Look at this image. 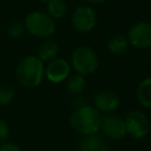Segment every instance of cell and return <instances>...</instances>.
I'll return each mask as SVG.
<instances>
[{"label":"cell","instance_id":"obj_1","mask_svg":"<svg viewBox=\"0 0 151 151\" xmlns=\"http://www.w3.org/2000/svg\"><path fill=\"white\" fill-rule=\"evenodd\" d=\"M14 74L17 81L22 87L35 88L45 78V63H42L37 55H26L18 61Z\"/></svg>","mask_w":151,"mask_h":151},{"label":"cell","instance_id":"obj_2","mask_svg":"<svg viewBox=\"0 0 151 151\" xmlns=\"http://www.w3.org/2000/svg\"><path fill=\"white\" fill-rule=\"evenodd\" d=\"M101 113L91 105H81L77 107L68 118L71 129L80 136L96 134L100 131Z\"/></svg>","mask_w":151,"mask_h":151},{"label":"cell","instance_id":"obj_3","mask_svg":"<svg viewBox=\"0 0 151 151\" xmlns=\"http://www.w3.org/2000/svg\"><path fill=\"white\" fill-rule=\"evenodd\" d=\"M22 22L28 34L42 40L51 38L57 28L55 20L52 19L46 12L39 9L28 12Z\"/></svg>","mask_w":151,"mask_h":151},{"label":"cell","instance_id":"obj_4","mask_svg":"<svg viewBox=\"0 0 151 151\" xmlns=\"http://www.w3.org/2000/svg\"><path fill=\"white\" fill-rule=\"evenodd\" d=\"M71 67L76 73L87 77L93 74L99 67V57L97 52L87 45L76 47L71 54Z\"/></svg>","mask_w":151,"mask_h":151},{"label":"cell","instance_id":"obj_5","mask_svg":"<svg viewBox=\"0 0 151 151\" xmlns=\"http://www.w3.org/2000/svg\"><path fill=\"white\" fill-rule=\"evenodd\" d=\"M126 132L133 139H143L150 132V120L140 110H131L124 117Z\"/></svg>","mask_w":151,"mask_h":151},{"label":"cell","instance_id":"obj_6","mask_svg":"<svg viewBox=\"0 0 151 151\" xmlns=\"http://www.w3.org/2000/svg\"><path fill=\"white\" fill-rule=\"evenodd\" d=\"M71 24L76 31L88 33L97 25V13L90 5H79L72 12Z\"/></svg>","mask_w":151,"mask_h":151},{"label":"cell","instance_id":"obj_7","mask_svg":"<svg viewBox=\"0 0 151 151\" xmlns=\"http://www.w3.org/2000/svg\"><path fill=\"white\" fill-rule=\"evenodd\" d=\"M100 131L111 140H122L127 136L124 117L113 113H106L101 117Z\"/></svg>","mask_w":151,"mask_h":151},{"label":"cell","instance_id":"obj_8","mask_svg":"<svg viewBox=\"0 0 151 151\" xmlns=\"http://www.w3.org/2000/svg\"><path fill=\"white\" fill-rule=\"evenodd\" d=\"M130 46L137 50L151 48V22L138 21L133 24L126 35Z\"/></svg>","mask_w":151,"mask_h":151},{"label":"cell","instance_id":"obj_9","mask_svg":"<svg viewBox=\"0 0 151 151\" xmlns=\"http://www.w3.org/2000/svg\"><path fill=\"white\" fill-rule=\"evenodd\" d=\"M71 64L66 59L58 57L45 65V78L53 84L64 83L71 76Z\"/></svg>","mask_w":151,"mask_h":151},{"label":"cell","instance_id":"obj_10","mask_svg":"<svg viewBox=\"0 0 151 151\" xmlns=\"http://www.w3.org/2000/svg\"><path fill=\"white\" fill-rule=\"evenodd\" d=\"M120 105V98L118 93L112 90H101L96 93L93 98V106L100 113H113Z\"/></svg>","mask_w":151,"mask_h":151},{"label":"cell","instance_id":"obj_11","mask_svg":"<svg viewBox=\"0 0 151 151\" xmlns=\"http://www.w3.org/2000/svg\"><path fill=\"white\" fill-rule=\"evenodd\" d=\"M59 45L52 40V39H44L41 41V44L38 47V52H37V57L42 61V63H48L55 58L59 57Z\"/></svg>","mask_w":151,"mask_h":151},{"label":"cell","instance_id":"obj_12","mask_svg":"<svg viewBox=\"0 0 151 151\" xmlns=\"http://www.w3.org/2000/svg\"><path fill=\"white\" fill-rule=\"evenodd\" d=\"M79 145H80V151H107L109 150L106 139L98 133L84 136Z\"/></svg>","mask_w":151,"mask_h":151},{"label":"cell","instance_id":"obj_13","mask_svg":"<svg viewBox=\"0 0 151 151\" xmlns=\"http://www.w3.org/2000/svg\"><path fill=\"white\" fill-rule=\"evenodd\" d=\"M136 98L144 109H151V77L144 78L136 88Z\"/></svg>","mask_w":151,"mask_h":151},{"label":"cell","instance_id":"obj_14","mask_svg":"<svg viewBox=\"0 0 151 151\" xmlns=\"http://www.w3.org/2000/svg\"><path fill=\"white\" fill-rule=\"evenodd\" d=\"M129 46H130V44H129L127 38L125 35H122V34H116V35L111 37L106 44L107 51L113 55L124 54L127 51Z\"/></svg>","mask_w":151,"mask_h":151},{"label":"cell","instance_id":"obj_15","mask_svg":"<svg viewBox=\"0 0 151 151\" xmlns=\"http://www.w3.org/2000/svg\"><path fill=\"white\" fill-rule=\"evenodd\" d=\"M85 87H86V79L84 76L74 73L66 79V91L70 94H73V96L81 94Z\"/></svg>","mask_w":151,"mask_h":151},{"label":"cell","instance_id":"obj_16","mask_svg":"<svg viewBox=\"0 0 151 151\" xmlns=\"http://www.w3.org/2000/svg\"><path fill=\"white\" fill-rule=\"evenodd\" d=\"M67 6L64 0H48L46 2V13L54 20H59L65 17Z\"/></svg>","mask_w":151,"mask_h":151},{"label":"cell","instance_id":"obj_17","mask_svg":"<svg viewBox=\"0 0 151 151\" xmlns=\"http://www.w3.org/2000/svg\"><path fill=\"white\" fill-rule=\"evenodd\" d=\"M15 98V90L11 85H0V106L9 105Z\"/></svg>","mask_w":151,"mask_h":151},{"label":"cell","instance_id":"obj_18","mask_svg":"<svg viewBox=\"0 0 151 151\" xmlns=\"http://www.w3.org/2000/svg\"><path fill=\"white\" fill-rule=\"evenodd\" d=\"M6 33H7L8 38H11V39H20L26 33L24 22H21V21H13L12 24L8 25V27L6 29Z\"/></svg>","mask_w":151,"mask_h":151},{"label":"cell","instance_id":"obj_19","mask_svg":"<svg viewBox=\"0 0 151 151\" xmlns=\"http://www.w3.org/2000/svg\"><path fill=\"white\" fill-rule=\"evenodd\" d=\"M9 133H11V131H9V126H8L7 122L4 119H0V145L8 140Z\"/></svg>","mask_w":151,"mask_h":151},{"label":"cell","instance_id":"obj_20","mask_svg":"<svg viewBox=\"0 0 151 151\" xmlns=\"http://www.w3.org/2000/svg\"><path fill=\"white\" fill-rule=\"evenodd\" d=\"M0 151H22V150L18 144L11 143V142H6V143L0 145Z\"/></svg>","mask_w":151,"mask_h":151},{"label":"cell","instance_id":"obj_21","mask_svg":"<svg viewBox=\"0 0 151 151\" xmlns=\"http://www.w3.org/2000/svg\"><path fill=\"white\" fill-rule=\"evenodd\" d=\"M86 2H88V4H94V5H99V4H104V2H106L107 0H85Z\"/></svg>","mask_w":151,"mask_h":151},{"label":"cell","instance_id":"obj_22","mask_svg":"<svg viewBox=\"0 0 151 151\" xmlns=\"http://www.w3.org/2000/svg\"><path fill=\"white\" fill-rule=\"evenodd\" d=\"M34 1H38V2H47L48 0H34Z\"/></svg>","mask_w":151,"mask_h":151}]
</instances>
